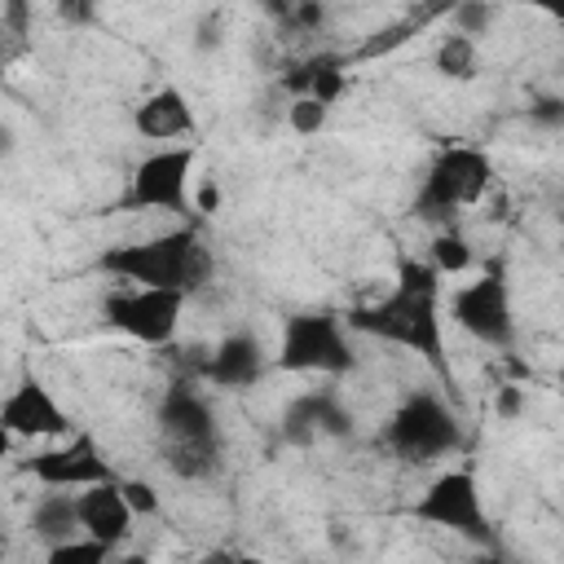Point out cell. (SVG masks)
Returning a JSON list of instances; mask_svg holds the SVG:
<instances>
[{
  "instance_id": "83f0119b",
  "label": "cell",
  "mask_w": 564,
  "mask_h": 564,
  "mask_svg": "<svg viewBox=\"0 0 564 564\" xmlns=\"http://www.w3.org/2000/svg\"><path fill=\"white\" fill-rule=\"evenodd\" d=\"M533 9H542L546 18H555V22H564V0H529Z\"/></svg>"
},
{
  "instance_id": "9a60e30c",
  "label": "cell",
  "mask_w": 564,
  "mask_h": 564,
  "mask_svg": "<svg viewBox=\"0 0 564 564\" xmlns=\"http://www.w3.org/2000/svg\"><path fill=\"white\" fill-rule=\"evenodd\" d=\"M132 123H137V132L145 137V141H176V137H189L194 132V106H189V97L181 93V88H154L141 106H137V115H132Z\"/></svg>"
},
{
  "instance_id": "7402d4cb",
  "label": "cell",
  "mask_w": 564,
  "mask_h": 564,
  "mask_svg": "<svg viewBox=\"0 0 564 564\" xmlns=\"http://www.w3.org/2000/svg\"><path fill=\"white\" fill-rule=\"evenodd\" d=\"M449 22L458 35H485L494 22V9H489V0H458L449 9Z\"/></svg>"
},
{
  "instance_id": "ac0fdd59",
  "label": "cell",
  "mask_w": 564,
  "mask_h": 564,
  "mask_svg": "<svg viewBox=\"0 0 564 564\" xmlns=\"http://www.w3.org/2000/svg\"><path fill=\"white\" fill-rule=\"evenodd\" d=\"M436 70L445 75V79H471L476 75V35H445L441 44H436Z\"/></svg>"
},
{
  "instance_id": "f1b7e54d",
  "label": "cell",
  "mask_w": 564,
  "mask_h": 564,
  "mask_svg": "<svg viewBox=\"0 0 564 564\" xmlns=\"http://www.w3.org/2000/svg\"><path fill=\"white\" fill-rule=\"evenodd\" d=\"M22 18H26V0H9V26L22 31Z\"/></svg>"
},
{
  "instance_id": "484cf974",
  "label": "cell",
  "mask_w": 564,
  "mask_h": 564,
  "mask_svg": "<svg viewBox=\"0 0 564 564\" xmlns=\"http://www.w3.org/2000/svg\"><path fill=\"white\" fill-rule=\"evenodd\" d=\"M498 414H502V419H516V414H520V388H511V383L498 388Z\"/></svg>"
},
{
  "instance_id": "7a4b0ae2",
  "label": "cell",
  "mask_w": 564,
  "mask_h": 564,
  "mask_svg": "<svg viewBox=\"0 0 564 564\" xmlns=\"http://www.w3.org/2000/svg\"><path fill=\"white\" fill-rule=\"evenodd\" d=\"M101 269L128 286H198L207 278V251L194 229H172L145 242H123L101 256Z\"/></svg>"
},
{
  "instance_id": "6da1fadb",
  "label": "cell",
  "mask_w": 564,
  "mask_h": 564,
  "mask_svg": "<svg viewBox=\"0 0 564 564\" xmlns=\"http://www.w3.org/2000/svg\"><path fill=\"white\" fill-rule=\"evenodd\" d=\"M344 322L352 330L370 335V339H388V344H401V348L419 352L441 379H449L445 330H441V273H436L432 260L401 256L392 291L375 304L352 308Z\"/></svg>"
},
{
  "instance_id": "f546056e",
  "label": "cell",
  "mask_w": 564,
  "mask_h": 564,
  "mask_svg": "<svg viewBox=\"0 0 564 564\" xmlns=\"http://www.w3.org/2000/svg\"><path fill=\"white\" fill-rule=\"evenodd\" d=\"M260 4H264L273 18H291V9H295V0H260Z\"/></svg>"
},
{
  "instance_id": "ffe728a7",
  "label": "cell",
  "mask_w": 564,
  "mask_h": 564,
  "mask_svg": "<svg viewBox=\"0 0 564 564\" xmlns=\"http://www.w3.org/2000/svg\"><path fill=\"white\" fill-rule=\"evenodd\" d=\"M115 555V542H101L93 533H75L57 546H48V564H101Z\"/></svg>"
},
{
  "instance_id": "4fadbf2b",
  "label": "cell",
  "mask_w": 564,
  "mask_h": 564,
  "mask_svg": "<svg viewBox=\"0 0 564 564\" xmlns=\"http://www.w3.org/2000/svg\"><path fill=\"white\" fill-rule=\"evenodd\" d=\"M159 427H163V445H185V441H216V419L212 405L198 388L189 383H172L163 405H159Z\"/></svg>"
},
{
  "instance_id": "ba28073f",
  "label": "cell",
  "mask_w": 564,
  "mask_h": 564,
  "mask_svg": "<svg viewBox=\"0 0 564 564\" xmlns=\"http://www.w3.org/2000/svg\"><path fill=\"white\" fill-rule=\"evenodd\" d=\"M185 291L181 286H123L106 300V322L137 344H167L181 326Z\"/></svg>"
},
{
  "instance_id": "2e32d148",
  "label": "cell",
  "mask_w": 564,
  "mask_h": 564,
  "mask_svg": "<svg viewBox=\"0 0 564 564\" xmlns=\"http://www.w3.org/2000/svg\"><path fill=\"white\" fill-rule=\"evenodd\" d=\"M286 441L295 445H308L317 436H344L348 432V414L339 410V401L330 392H308V397H295L286 405Z\"/></svg>"
},
{
  "instance_id": "7c38bea8",
  "label": "cell",
  "mask_w": 564,
  "mask_h": 564,
  "mask_svg": "<svg viewBox=\"0 0 564 564\" xmlns=\"http://www.w3.org/2000/svg\"><path fill=\"white\" fill-rule=\"evenodd\" d=\"M132 520H137V511H132V502H128L119 480H97V485L79 489V524H84V533L119 546L128 538Z\"/></svg>"
},
{
  "instance_id": "30bf717a",
  "label": "cell",
  "mask_w": 564,
  "mask_h": 564,
  "mask_svg": "<svg viewBox=\"0 0 564 564\" xmlns=\"http://www.w3.org/2000/svg\"><path fill=\"white\" fill-rule=\"evenodd\" d=\"M31 476L44 485V489H84V485H97V480H115L110 463L101 458L97 441L93 436H70L66 445H48L40 449L31 463Z\"/></svg>"
},
{
  "instance_id": "d4e9b609",
  "label": "cell",
  "mask_w": 564,
  "mask_h": 564,
  "mask_svg": "<svg viewBox=\"0 0 564 564\" xmlns=\"http://www.w3.org/2000/svg\"><path fill=\"white\" fill-rule=\"evenodd\" d=\"M216 207H220V185H216V181H203V185L194 189V212H198V216H212Z\"/></svg>"
},
{
  "instance_id": "8fae6325",
  "label": "cell",
  "mask_w": 564,
  "mask_h": 564,
  "mask_svg": "<svg viewBox=\"0 0 564 564\" xmlns=\"http://www.w3.org/2000/svg\"><path fill=\"white\" fill-rule=\"evenodd\" d=\"M0 427L9 436H26V441H35V436H66L70 432V414L57 405V397L40 379H26V383H18L4 397Z\"/></svg>"
},
{
  "instance_id": "cb8c5ba5",
  "label": "cell",
  "mask_w": 564,
  "mask_h": 564,
  "mask_svg": "<svg viewBox=\"0 0 564 564\" xmlns=\"http://www.w3.org/2000/svg\"><path fill=\"white\" fill-rule=\"evenodd\" d=\"M57 18L66 26H88L97 18V0H57Z\"/></svg>"
},
{
  "instance_id": "d6986e66",
  "label": "cell",
  "mask_w": 564,
  "mask_h": 564,
  "mask_svg": "<svg viewBox=\"0 0 564 564\" xmlns=\"http://www.w3.org/2000/svg\"><path fill=\"white\" fill-rule=\"evenodd\" d=\"M427 260L436 264L441 278H458V273L471 269V242L463 234H454V229H441L432 238V247H427Z\"/></svg>"
},
{
  "instance_id": "44dd1931",
  "label": "cell",
  "mask_w": 564,
  "mask_h": 564,
  "mask_svg": "<svg viewBox=\"0 0 564 564\" xmlns=\"http://www.w3.org/2000/svg\"><path fill=\"white\" fill-rule=\"evenodd\" d=\"M326 119H330V106L317 101L313 93H295V101L286 106V123H291V132H300V137H317V132L326 128Z\"/></svg>"
},
{
  "instance_id": "5bb4252c",
  "label": "cell",
  "mask_w": 564,
  "mask_h": 564,
  "mask_svg": "<svg viewBox=\"0 0 564 564\" xmlns=\"http://www.w3.org/2000/svg\"><path fill=\"white\" fill-rule=\"evenodd\" d=\"M203 375L216 383V388H251L260 375H264V348L251 330H234L225 335L212 357L203 361Z\"/></svg>"
},
{
  "instance_id": "3957f363",
  "label": "cell",
  "mask_w": 564,
  "mask_h": 564,
  "mask_svg": "<svg viewBox=\"0 0 564 564\" xmlns=\"http://www.w3.org/2000/svg\"><path fill=\"white\" fill-rule=\"evenodd\" d=\"M388 449L405 463H436V458H449L458 445H463V427L454 419V410L436 397V392H410L392 419H388V432H383Z\"/></svg>"
},
{
  "instance_id": "52a82bcc",
  "label": "cell",
  "mask_w": 564,
  "mask_h": 564,
  "mask_svg": "<svg viewBox=\"0 0 564 564\" xmlns=\"http://www.w3.org/2000/svg\"><path fill=\"white\" fill-rule=\"evenodd\" d=\"M414 516L423 524L445 529V533H458V538H471V542H489V516H485L480 485L463 467H449V471L432 476V485L414 502Z\"/></svg>"
},
{
  "instance_id": "5b68a950",
  "label": "cell",
  "mask_w": 564,
  "mask_h": 564,
  "mask_svg": "<svg viewBox=\"0 0 564 564\" xmlns=\"http://www.w3.org/2000/svg\"><path fill=\"white\" fill-rule=\"evenodd\" d=\"M278 366L291 375H344L352 370V344H348V322L330 313H295L282 326L278 339Z\"/></svg>"
},
{
  "instance_id": "4316f807",
  "label": "cell",
  "mask_w": 564,
  "mask_h": 564,
  "mask_svg": "<svg viewBox=\"0 0 564 564\" xmlns=\"http://www.w3.org/2000/svg\"><path fill=\"white\" fill-rule=\"evenodd\" d=\"M194 44H198V48H216V44H220V22H216V18H212V22H203Z\"/></svg>"
},
{
  "instance_id": "9c48e42d",
  "label": "cell",
  "mask_w": 564,
  "mask_h": 564,
  "mask_svg": "<svg viewBox=\"0 0 564 564\" xmlns=\"http://www.w3.org/2000/svg\"><path fill=\"white\" fill-rule=\"evenodd\" d=\"M449 317L480 344L489 348H511L516 339V317H511V295L502 273H485L476 282H467L454 300H449Z\"/></svg>"
},
{
  "instance_id": "8992f818",
  "label": "cell",
  "mask_w": 564,
  "mask_h": 564,
  "mask_svg": "<svg viewBox=\"0 0 564 564\" xmlns=\"http://www.w3.org/2000/svg\"><path fill=\"white\" fill-rule=\"evenodd\" d=\"M194 159L198 150L176 141L145 154L128 181V207H154L172 216L194 212Z\"/></svg>"
},
{
  "instance_id": "603a6c76",
  "label": "cell",
  "mask_w": 564,
  "mask_h": 564,
  "mask_svg": "<svg viewBox=\"0 0 564 564\" xmlns=\"http://www.w3.org/2000/svg\"><path fill=\"white\" fill-rule=\"evenodd\" d=\"M119 485H123V494H128L137 516H159V489L150 480H119Z\"/></svg>"
},
{
  "instance_id": "e0dca14e",
  "label": "cell",
  "mask_w": 564,
  "mask_h": 564,
  "mask_svg": "<svg viewBox=\"0 0 564 564\" xmlns=\"http://www.w3.org/2000/svg\"><path fill=\"white\" fill-rule=\"evenodd\" d=\"M31 533H35L44 546H57V542L84 533V524H79V494H66V489L44 494V498L31 507Z\"/></svg>"
},
{
  "instance_id": "277c9868",
  "label": "cell",
  "mask_w": 564,
  "mask_h": 564,
  "mask_svg": "<svg viewBox=\"0 0 564 564\" xmlns=\"http://www.w3.org/2000/svg\"><path fill=\"white\" fill-rule=\"evenodd\" d=\"M489 185H494V163H489L485 150H476V145H445L427 163V176H423L419 198H414V212L427 216V220L454 216L458 207L480 203Z\"/></svg>"
}]
</instances>
